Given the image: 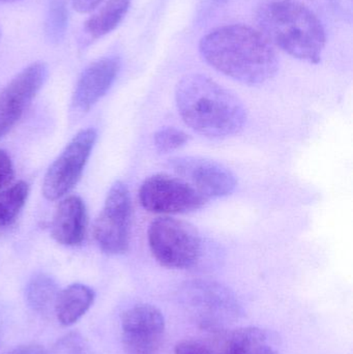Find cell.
Segmentation results:
<instances>
[{
  "label": "cell",
  "instance_id": "obj_1",
  "mask_svg": "<svg viewBox=\"0 0 353 354\" xmlns=\"http://www.w3.org/2000/svg\"><path fill=\"white\" fill-rule=\"evenodd\" d=\"M199 50L209 66L244 84H263L279 70V58L269 39L246 25L211 31L201 39Z\"/></svg>",
  "mask_w": 353,
  "mask_h": 354
},
{
  "label": "cell",
  "instance_id": "obj_2",
  "mask_svg": "<svg viewBox=\"0 0 353 354\" xmlns=\"http://www.w3.org/2000/svg\"><path fill=\"white\" fill-rule=\"evenodd\" d=\"M175 100L178 113L187 126L207 138L233 136L247 122L242 102L204 75L184 77L176 86Z\"/></svg>",
  "mask_w": 353,
  "mask_h": 354
},
{
  "label": "cell",
  "instance_id": "obj_3",
  "mask_svg": "<svg viewBox=\"0 0 353 354\" xmlns=\"http://www.w3.org/2000/svg\"><path fill=\"white\" fill-rule=\"evenodd\" d=\"M257 22L269 43L298 59L318 64L325 47V28L316 15L294 0L263 4Z\"/></svg>",
  "mask_w": 353,
  "mask_h": 354
},
{
  "label": "cell",
  "instance_id": "obj_4",
  "mask_svg": "<svg viewBox=\"0 0 353 354\" xmlns=\"http://www.w3.org/2000/svg\"><path fill=\"white\" fill-rule=\"evenodd\" d=\"M147 239L155 259L171 270L193 268L202 255L203 243L198 230L184 221L158 218L149 226Z\"/></svg>",
  "mask_w": 353,
  "mask_h": 354
},
{
  "label": "cell",
  "instance_id": "obj_5",
  "mask_svg": "<svg viewBox=\"0 0 353 354\" xmlns=\"http://www.w3.org/2000/svg\"><path fill=\"white\" fill-rule=\"evenodd\" d=\"M132 201L128 187L116 181L93 225V236L102 251L109 255L126 253L130 245Z\"/></svg>",
  "mask_w": 353,
  "mask_h": 354
},
{
  "label": "cell",
  "instance_id": "obj_6",
  "mask_svg": "<svg viewBox=\"0 0 353 354\" xmlns=\"http://www.w3.org/2000/svg\"><path fill=\"white\" fill-rule=\"evenodd\" d=\"M143 208L153 214H178L200 209L207 199L180 177L158 174L145 179L139 189Z\"/></svg>",
  "mask_w": 353,
  "mask_h": 354
},
{
  "label": "cell",
  "instance_id": "obj_7",
  "mask_svg": "<svg viewBox=\"0 0 353 354\" xmlns=\"http://www.w3.org/2000/svg\"><path fill=\"white\" fill-rule=\"evenodd\" d=\"M97 140L95 129L80 131L52 163L43 181V195L50 201L66 196L78 183Z\"/></svg>",
  "mask_w": 353,
  "mask_h": 354
},
{
  "label": "cell",
  "instance_id": "obj_8",
  "mask_svg": "<svg viewBox=\"0 0 353 354\" xmlns=\"http://www.w3.org/2000/svg\"><path fill=\"white\" fill-rule=\"evenodd\" d=\"M48 77V66L35 62L21 71L0 93V139L15 128Z\"/></svg>",
  "mask_w": 353,
  "mask_h": 354
},
{
  "label": "cell",
  "instance_id": "obj_9",
  "mask_svg": "<svg viewBox=\"0 0 353 354\" xmlns=\"http://www.w3.org/2000/svg\"><path fill=\"white\" fill-rule=\"evenodd\" d=\"M169 166L178 177L207 200L230 195L238 183L236 176L228 168L211 160L176 157L169 160Z\"/></svg>",
  "mask_w": 353,
  "mask_h": 354
},
{
  "label": "cell",
  "instance_id": "obj_10",
  "mask_svg": "<svg viewBox=\"0 0 353 354\" xmlns=\"http://www.w3.org/2000/svg\"><path fill=\"white\" fill-rule=\"evenodd\" d=\"M165 318L155 306L137 305L122 317V340L128 354H158Z\"/></svg>",
  "mask_w": 353,
  "mask_h": 354
},
{
  "label": "cell",
  "instance_id": "obj_11",
  "mask_svg": "<svg viewBox=\"0 0 353 354\" xmlns=\"http://www.w3.org/2000/svg\"><path fill=\"white\" fill-rule=\"evenodd\" d=\"M117 57H104L85 68L73 95V107L87 112L109 91L120 72Z\"/></svg>",
  "mask_w": 353,
  "mask_h": 354
},
{
  "label": "cell",
  "instance_id": "obj_12",
  "mask_svg": "<svg viewBox=\"0 0 353 354\" xmlns=\"http://www.w3.org/2000/svg\"><path fill=\"white\" fill-rule=\"evenodd\" d=\"M86 207L78 196L64 198L56 208L51 225L52 237L60 245L75 247L85 239Z\"/></svg>",
  "mask_w": 353,
  "mask_h": 354
},
{
  "label": "cell",
  "instance_id": "obj_13",
  "mask_svg": "<svg viewBox=\"0 0 353 354\" xmlns=\"http://www.w3.org/2000/svg\"><path fill=\"white\" fill-rule=\"evenodd\" d=\"M95 291L86 285L72 284L58 292L54 311L58 322L64 326L80 320L95 301Z\"/></svg>",
  "mask_w": 353,
  "mask_h": 354
},
{
  "label": "cell",
  "instance_id": "obj_14",
  "mask_svg": "<svg viewBox=\"0 0 353 354\" xmlns=\"http://www.w3.org/2000/svg\"><path fill=\"white\" fill-rule=\"evenodd\" d=\"M215 349L217 354H278L260 328H240L224 335Z\"/></svg>",
  "mask_w": 353,
  "mask_h": 354
},
{
  "label": "cell",
  "instance_id": "obj_15",
  "mask_svg": "<svg viewBox=\"0 0 353 354\" xmlns=\"http://www.w3.org/2000/svg\"><path fill=\"white\" fill-rule=\"evenodd\" d=\"M131 0H109L105 6L85 23L83 28V45L111 32L122 22L130 8Z\"/></svg>",
  "mask_w": 353,
  "mask_h": 354
},
{
  "label": "cell",
  "instance_id": "obj_16",
  "mask_svg": "<svg viewBox=\"0 0 353 354\" xmlns=\"http://www.w3.org/2000/svg\"><path fill=\"white\" fill-rule=\"evenodd\" d=\"M57 284L49 274H37L29 281L26 287V301L29 307L39 314H47L55 306Z\"/></svg>",
  "mask_w": 353,
  "mask_h": 354
},
{
  "label": "cell",
  "instance_id": "obj_17",
  "mask_svg": "<svg viewBox=\"0 0 353 354\" xmlns=\"http://www.w3.org/2000/svg\"><path fill=\"white\" fill-rule=\"evenodd\" d=\"M28 183L19 181L16 185L0 191V228L8 226L16 220L26 203Z\"/></svg>",
  "mask_w": 353,
  "mask_h": 354
},
{
  "label": "cell",
  "instance_id": "obj_18",
  "mask_svg": "<svg viewBox=\"0 0 353 354\" xmlns=\"http://www.w3.org/2000/svg\"><path fill=\"white\" fill-rule=\"evenodd\" d=\"M68 22L66 0H48L46 35L52 43H59L66 35Z\"/></svg>",
  "mask_w": 353,
  "mask_h": 354
},
{
  "label": "cell",
  "instance_id": "obj_19",
  "mask_svg": "<svg viewBox=\"0 0 353 354\" xmlns=\"http://www.w3.org/2000/svg\"><path fill=\"white\" fill-rule=\"evenodd\" d=\"M190 141V136L184 131L173 127L161 129L155 134V145L160 153H167L180 149Z\"/></svg>",
  "mask_w": 353,
  "mask_h": 354
},
{
  "label": "cell",
  "instance_id": "obj_20",
  "mask_svg": "<svg viewBox=\"0 0 353 354\" xmlns=\"http://www.w3.org/2000/svg\"><path fill=\"white\" fill-rule=\"evenodd\" d=\"M15 177L12 159L4 149H0V191L6 189Z\"/></svg>",
  "mask_w": 353,
  "mask_h": 354
},
{
  "label": "cell",
  "instance_id": "obj_21",
  "mask_svg": "<svg viewBox=\"0 0 353 354\" xmlns=\"http://www.w3.org/2000/svg\"><path fill=\"white\" fill-rule=\"evenodd\" d=\"M175 354H217L213 347L198 341H182L175 346Z\"/></svg>",
  "mask_w": 353,
  "mask_h": 354
},
{
  "label": "cell",
  "instance_id": "obj_22",
  "mask_svg": "<svg viewBox=\"0 0 353 354\" xmlns=\"http://www.w3.org/2000/svg\"><path fill=\"white\" fill-rule=\"evenodd\" d=\"M103 1L105 0H73V6L77 12L85 14L97 8Z\"/></svg>",
  "mask_w": 353,
  "mask_h": 354
},
{
  "label": "cell",
  "instance_id": "obj_23",
  "mask_svg": "<svg viewBox=\"0 0 353 354\" xmlns=\"http://www.w3.org/2000/svg\"><path fill=\"white\" fill-rule=\"evenodd\" d=\"M8 354H48V353L41 345L27 344L21 345V346L12 349Z\"/></svg>",
  "mask_w": 353,
  "mask_h": 354
},
{
  "label": "cell",
  "instance_id": "obj_24",
  "mask_svg": "<svg viewBox=\"0 0 353 354\" xmlns=\"http://www.w3.org/2000/svg\"><path fill=\"white\" fill-rule=\"evenodd\" d=\"M2 2H10V1H16V0H0Z\"/></svg>",
  "mask_w": 353,
  "mask_h": 354
},
{
  "label": "cell",
  "instance_id": "obj_25",
  "mask_svg": "<svg viewBox=\"0 0 353 354\" xmlns=\"http://www.w3.org/2000/svg\"><path fill=\"white\" fill-rule=\"evenodd\" d=\"M0 37H1V30H0Z\"/></svg>",
  "mask_w": 353,
  "mask_h": 354
}]
</instances>
